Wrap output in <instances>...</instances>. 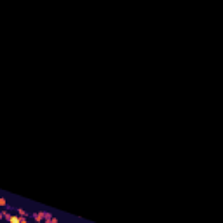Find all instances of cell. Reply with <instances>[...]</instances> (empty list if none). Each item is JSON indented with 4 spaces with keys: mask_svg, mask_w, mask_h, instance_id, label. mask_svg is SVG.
I'll return each instance as SVG.
<instances>
[{
    "mask_svg": "<svg viewBox=\"0 0 223 223\" xmlns=\"http://www.w3.org/2000/svg\"><path fill=\"white\" fill-rule=\"evenodd\" d=\"M7 221H9V223H21V216H16V214H11V216L7 218Z\"/></svg>",
    "mask_w": 223,
    "mask_h": 223,
    "instance_id": "6da1fadb",
    "label": "cell"
},
{
    "mask_svg": "<svg viewBox=\"0 0 223 223\" xmlns=\"http://www.w3.org/2000/svg\"><path fill=\"white\" fill-rule=\"evenodd\" d=\"M33 218H35V220H37V221H42L44 218H47V216H45V214H44V213H35V214H33Z\"/></svg>",
    "mask_w": 223,
    "mask_h": 223,
    "instance_id": "7a4b0ae2",
    "label": "cell"
},
{
    "mask_svg": "<svg viewBox=\"0 0 223 223\" xmlns=\"http://www.w3.org/2000/svg\"><path fill=\"white\" fill-rule=\"evenodd\" d=\"M17 214H19V216H25V214H26V211H25V209H17Z\"/></svg>",
    "mask_w": 223,
    "mask_h": 223,
    "instance_id": "3957f363",
    "label": "cell"
},
{
    "mask_svg": "<svg viewBox=\"0 0 223 223\" xmlns=\"http://www.w3.org/2000/svg\"><path fill=\"white\" fill-rule=\"evenodd\" d=\"M21 223H28V220H26L25 216H21Z\"/></svg>",
    "mask_w": 223,
    "mask_h": 223,
    "instance_id": "277c9868",
    "label": "cell"
}]
</instances>
